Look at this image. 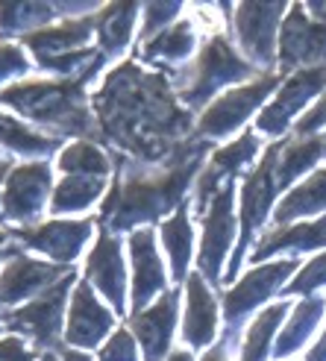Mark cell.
Segmentation results:
<instances>
[{
    "mask_svg": "<svg viewBox=\"0 0 326 361\" xmlns=\"http://www.w3.org/2000/svg\"><path fill=\"white\" fill-rule=\"evenodd\" d=\"M47 188H50V171L44 165L12 168L6 176L4 197H0V218L30 221L44 206Z\"/></svg>",
    "mask_w": 326,
    "mask_h": 361,
    "instance_id": "cell-13",
    "label": "cell"
},
{
    "mask_svg": "<svg viewBox=\"0 0 326 361\" xmlns=\"http://www.w3.org/2000/svg\"><path fill=\"white\" fill-rule=\"evenodd\" d=\"M62 361H92V358H88L85 353H74V350H71V353H65Z\"/></svg>",
    "mask_w": 326,
    "mask_h": 361,
    "instance_id": "cell-44",
    "label": "cell"
},
{
    "mask_svg": "<svg viewBox=\"0 0 326 361\" xmlns=\"http://www.w3.org/2000/svg\"><path fill=\"white\" fill-rule=\"evenodd\" d=\"M323 153H326V141H323Z\"/></svg>",
    "mask_w": 326,
    "mask_h": 361,
    "instance_id": "cell-48",
    "label": "cell"
},
{
    "mask_svg": "<svg viewBox=\"0 0 326 361\" xmlns=\"http://www.w3.org/2000/svg\"><path fill=\"white\" fill-rule=\"evenodd\" d=\"M282 15H285V4H241L235 9L239 42L256 62L270 65L277 59Z\"/></svg>",
    "mask_w": 326,
    "mask_h": 361,
    "instance_id": "cell-9",
    "label": "cell"
},
{
    "mask_svg": "<svg viewBox=\"0 0 326 361\" xmlns=\"http://www.w3.org/2000/svg\"><path fill=\"white\" fill-rule=\"evenodd\" d=\"M203 147L197 144L194 150H176L174 161L159 171V173H138V176H126L123 183L109 194L106 209H103V221L112 224L115 229H126L138 221H150L159 218L162 212H168L174 203H179L188 179L197 171Z\"/></svg>",
    "mask_w": 326,
    "mask_h": 361,
    "instance_id": "cell-2",
    "label": "cell"
},
{
    "mask_svg": "<svg viewBox=\"0 0 326 361\" xmlns=\"http://www.w3.org/2000/svg\"><path fill=\"white\" fill-rule=\"evenodd\" d=\"M130 250H133V305L135 312H144V305L165 288V270H162V259L150 229L133 232Z\"/></svg>",
    "mask_w": 326,
    "mask_h": 361,
    "instance_id": "cell-14",
    "label": "cell"
},
{
    "mask_svg": "<svg viewBox=\"0 0 326 361\" xmlns=\"http://www.w3.org/2000/svg\"><path fill=\"white\" fill-rule=\"evenodd\" d=\"M59 168L68 176H97V179H103L109 173V159L103 156L100 147H95V144L80 141V144H71L68 150L59 153Z\"/></svg>",
    "mask_w": 326,
    "mask_h": 361,
    "instance_id": "cell-31",
    "label": "cell"
},
{
    "mask_svg": "<svg viewBox=\"0 0 326 361\" xmlns=\"http://www.w3.org/2000/svg\"><path fill=\"white\" fill-rule=\"evenodd\" d=\"M106 135L144 159L168 150V141L188 133V109H179L165 77L138 65H121L95 100Z\"/></svg>",
    "mask_w": 326,
    "mask_h": 361,
    "instance_id": "cell-1",
    "label": "cell"
},
{
    "mask_svg": "<svg viewBox=\"0 0 326 361\" xmlns=\"http://www.w3.org/2000/svg\"><path fill=\"white\" fill-rule=\"evenodd\" d=\"M112 312L103 309L97 297L92 294L88 285H77L74 300H71V312H68V341L77 347H95L103 341V335L112 329Z\"/></svg>",
    "mask_w": 326,
    "mask_h": 361,
    "instance_id": "cell-17",
    "label": "cell"
},
{
    "mask_svg": "<svg viewBox=\"0 0 326 361\" xmlns=\"http://www.w3.org/2000/svg\"><path fill=\"white\" fill-rule=\"evenodd\" d=\"M88 235H92V221H50L35 229H24L21 241L47 252L59 264H68L83 250Z\"/></svg>",
    "mask_w": 326,
    "mask_h": 361,
    "instance_id": "cell-18",
    "label": "cell"
},
{
    "mask_svg": "<svg viewBox=\"0 0 326 361\" xmlns=\"http://www.w3.org/2000/svg\"><path fill=\"white\" fill-rule=\"evenodd\" d=\"M0 141L9 150L24 153V156H47L53 150V138L32 133L30 126H24L21 121H15L9 115H0Z\"/></svg>",
    "mask_w": 326,
    "mask_h": 361,
    "instance_id": "cell-32",
    "label": "cell"
},
{
    "mask_svg": "<svg viewBox=\"0 0 326 361\" xmlns=\"http://www.w3.org/2000/svg\"><path fill=\"white\" fill-rule=\"evenodd\" d=\"M135 18H138V6L135 4L106 6L100 12V18H97V35H100L103 50H121L126 42H130Z\"/></svg>",
    "mask_w": 326,
    "mask_h": 361,
    "instance_id": "cell-28",
    "label": "cell"
},
{
    "mask_svg": "<svg viewBox=\"0 0 326 361\" xmlns=\"http://www.w3.org/2000/svg\"><path fill=\"white\" fill-rule=\"evenodd\" d=\"M203 361H227V353H224V347H215V350H209V355H206Z\"/></svg>",
    "mask_w": 326,
    "mask_h": 361,
    "instance_id": "cell-43",
    "label": "cell"
},
{
    "mask_svg": "<svg viewBox=\"0 0 326 361\" xmlns=\"http://www.w3.org/2000/svg\"><path fill=\"white\" fill-rule=\"evenodd\" d=\"M179 15V4H147L144 6V35H150L156 32L159 27H171V21Z\"/></svg>",
    "mask_w": 326,
    "mask_h": 361,
    "instance_id": "cell-37",
    "label": "cell"
},
{
    "mask_svg": "<svg viewBox=\"0 0 326 361\" xmlns=\"http://www.w3.org/2000/svg\"><path fill=\"white\" fill-rule=\"evenodd\" d=\"M326 85V65L323 68H306V71H297V74L288 80L279 94L270 100V106L262 112L259 118V130L267 133V135H279L285 133V126L297 118V112L309 103L320 88Z\"/></svg>",
    "mask_w": 326,
    "mask_h": 361,
    "instance_id": "cell-10",
    "label": "cell"
},
{
    "mask_svg": "<svg viewBox=\"0 0 326 361\" xmlns=\"http://www.w3.org/2000/svg\"><path fill=\"white\" fill-rule=\"evenodd\" d=\"M277 159H279V144L270 147L267 156L262 159V165L247 176L244 191H241V244L239 250L232 252V262H229V274L239 270V259L244 256V250L250 244V238L256 235V229L262 226L265 214L274 203V194H277Z\"/></svg>",
    "mask_w": 326,
    "mask_h": 361,
    "instance_id": "cell-7",
    "label": "cell"
},
{
    "mask_svg": "<svg viewBox=\"0 0 326 361\" xmlns=\"http://www.w3.org/2000/svg\"><path fill=\"white\" fill-rule=\"evenodd\" d=\"M6 244H9V238L4 235V232H0V252H4V250H6Z\"/></svg>",
    "mask_w": 326,
    "mask_h": 361,
    "instance_id": "cell-46",
    "label": "cell"
},
{
    "mask_svg": "<svg viewBox=\"0 0 326 361\" xmlns=\"http://www.w3.org/2000/svg\"><path fill=\"white\" fill-rule=\"evenodd\" d=\"M318 212H326V168L312 173L294 191H288V197L274 212V221L285 226L288 221L306 218V214H318Z\"/></svg>",
    "mask_w": 326,
    "mask_h": 361,
    "instance_id": "cell-23",
    "label": "cell"
},
{
    "mask_svg": "<svg viewBox=\"0 0 326 361\" xmlns=\"http://www.w3.org/2000/svg\"><path fill=\"white\" fill-rule=\"evenodd\" d=\"M88 279H92L106 300L115 305V312H123V288H126V274H123V259H121V244L112 235L97 238L92 256H88Z\"/></svg>",
    "mask_w": 326,
    "mask_h": 361,
    "instance_id": "cell-19",
    "label": "cell"
},
{
    "mask_svg": "<svg viewBox=\"0 0 326 361\" xmlns=\"http://www.w3.org/2000/svg\"><path fill=\"white\" fill-rule=\"evenodd\" d=\"M65 274H71V264H47L35 259H15L0 274V302H18L35 291H42L50 282H59Z\"/></svg>",
    "mask_w": 326,
    "mask_h": 361,
    "instance_id": "cell-15",
    "label": "cell"
},
{
    "mask_svg": "<svg viewBox=\"0 0 326 361\" xmlns=\"http://www.w3.org/2000/svg\"><path fill=\"white\" fill-rule=\"evenodd\" d=\"M56 12L53 6L42 4H0V30L12 32V30H24L32 24H42Z\"/></svg>",
    "mask_w": 326,
    "mask_h": 361,
    "instance_id": "cell-34",
    "label": "cell"
},
{
    "mask_svg": "<svg viewBox=\"0 0 326 361\" xmlns=\"http://www.w3.org/2000/svg\"><path fill=\"white\" fill-rule=\"evenodd\" d=\"M174 323H176V291L162 294L150 309L135 312L133 317V329L144 347V358L147 361H162V355L168 353L171 335H174Z\"/></svg>",
    "mask_w": 326,
    "mask_h": 361,
    "instance_id": "cell-16",
    "label": "cell"
},
{
    "mask_svg": "<svg viewBox=\"0 0 326 361\" xmlns=\"http://www.w3.org/2000/svg\"><path fill=\"white\" fill-rule=\"evenodd\" d=\"M279 68H323L326 62V24L315 21L306 6H294L285 15L279 27V47H277Z\"/></svg>",
    "mask_w": 326,
    "mask_h": 361,
    "instance_id": "cell-5",
    "label": "cell"
},
{
    "mask_svg": "<svg viewBox=\"0 0 326 361\" xmlns=\"http://www.w3.org/2000/svg\"><path fill=\"white\" fill-rule=\"evenodd\" d=\"M326 247V214H320L318 221H300V224H285L274 232H267L262 244L253 250V262H265L274 252L285 250H318Z\"/></svg>",
    "mask_w": 326,
    "mask_h": 361,
    "instance_id": "cell-21",
    "label": "cell"
},
{
    "mask_svg": "<svg viewBox=\"0 0 326 361\" xmlns=\"http://www.w3.org/2000/svg\"><path fill=\"white\" fill-rule=\"evenodd\" d=\"M256 153H259V138L253 133H244L239 141L227 144V147H221L212 156V168L206 171V176L215 179V183H221V173L241 171L247 161H253V156H256Z\"/></svg>",
    "mask_w": 326,
    "mask_h": 361,
    "instance_id": "cell-33",
    "label": "cell"
},
{
    "mask_svg": "<svg viewBox=\"0 0 326 361\" xmlns=\"http://www.w3.org/2000/svg\"><path fill=\"white\" fill-rule=\"evenodd\" d=\"M186 341L191 347H209L217 335V305L200 274H191L186 285Z\"/></svg>",
    "mask_w": 326,
    "mask_h": 361,
    "instance_id": "cell-20",
    "label": "cell"
},
{
    "mask_svg": "<svg viewBox=\"0 0 326 361\" xmlns=\"http://www.w3.org/2000/svg\"><path fill=\"white\" fill-rule=\"evenodd\" d=\"M326 123V94L315 103V109L309 112V115H306L300 123H297V133L303 135V138H309V135H315L318 130H320V126Z\"/></svg>",
    "mask_w": 326,
    "mask_h": 361,
    "instance_id": "cell-39",
    "label": "cell"
},
{
    "mask_svg": "<svg viewBox=\"0 0 326 361\" xmlns=\"http://www.w3.org/2000/svg\"><path fill=\"white\" fill-rule=\"evenodd\" d=\"M44 361H50V358H44Z\"/></svg>",
    "mask_w": 326,
    "mask_h": 361,
    "instance_id": "cell-49",
    "label": "cell"
},
{
    "mask_svg": "<svg viewBox=\"0 0 326 361\" xmlns=\"http://www.w3.org/2000/svg\"><path fill=\"white\" fill-rule=\"evenodd\" d=\"M92 27H95L92 18H77V21H65L62 27H42L35 32H27L24 42L39 53L42 65H47L53 59H62V56L77 53L74 47L85 44V39L92 35Z\"/></svg>",
    "mask_w": 326,
    "mask_h": 361,
    "instance_id": "cell-22",
    "label": "cell"
},
{
    "mask_svg": "<svg viewBox=\"0 0 326 361\" xmlns=\"http://www.w3.org/2000/svg\"><path fill=\"white\" fill-rule=\"evenodd\" d=\"M297 267V262H270V264H262V267H253L250 274L227 291L224 297V314H227V323L235 326L247 312H253L259 302H265L277 288L288 279V274Z\"/></svg>",
    "mask_w": 326,
    "mask_h": 361,
    "instance_id": "cell-12",
    "label": "cell"
},
{
    "mask_svg": "<svg viewBox=\"0 0 326 361\" xmlns=\"http://www.w3.org/2000/svg\"><path fill=\"white\" fill-rule=\"evenodd\" d=\"M306 12H309L315 21H320V24H326V4H318V0H312L309 6H306Z\"/></svg>",
    "mask_w": 326,
    "mask_h": 361,
    "instance_id": "cell-42",
    "label": "cell"
},
{
    "mask_svg": "<svg viewBox=\"0 0 326 361\" xmlns=\"http://www.w3.org/2000/svg\"><path fill=\"white\" fill-rule=\"evenodd\" d=\"M103 191V179L97 176H68L65 183L53 191V209L56 212H80L88 209Z\"/></svg>",
    "mask_w": 326,
    "mask_h": 361,
    "instance_id": "cell-30",
    "label": "cell"
},
{
    "mask_svg": "<svg viewBox=\"0 0 326 361\" xmlns=\"http://www.w3.org/2000/svg\"><path fill=\"white\" fill-rule=\"evenodd\" d=\"M232 185H221L206 206L203 244H200V270L209 279L221 276V267L232 247Z\"/></svg>",
    "mask_w": 326,
    "mask_h": 361,
    "instance_id": "cell-11",
    "label": "cell"
},
{
    "mask_svg": "<svg viewBox=\"0 0 326 361\" xmlns=\"http://www.w3.org/2000/svg\"><path fill=\"white\" fill-rule=\"evenodd\" d=\"M6 176V165H0V179H4Z\"/></svg>",
    "mask_w": 326,
    "mask_h": 361,
    "instance_id": "cell-47",
    "label": "cell"
},
{
    "mask_svg": "<svg viewBox=\"0 0 326 361\" xmlns=\"http://www.w3.org/2000/svg\"><path fill=\"white\" fill-rule=\"evenodd\" d=\"M323 285H326V252L306 264L285 291L288 294H309V291H318V288H323Z\"/></svg>",
    "mask_w": 326,
    "mask_h": 361,
    "instance_id": "cell-35",
    "label": "cell"
},
{
    "mask_svg": "<svg viewBox=\"0 0 326 361\" xmlns=\"http://www.w3.org/2000/svg\"><path fill=\"white\" fill-rule=\"evenodd\" d=\"M27 71V59L24 53L12 47V44H0V80L15 77V74H24Z\"/></svg>",
    "mask_w": 326,
    "mask_h": 361,
    "instance_id": "cell-38",
    "label": "cell"
},
{
    "mask_svg": "<svg viewBox=\"0 0 326 361\" xmlns=\"http://www.w3.org/2000/svg\"><path fill=\"white\" fill-rule=\"evenodd\" d=\"M323 309H326V302L320 297H312V300H303L300 305H294V312L291 317H288V326L279 332L277 338V347L274 353L277 355H291L303 347V341L312 335V329L318 326V320L323 317Z\"/></svg>",
    "mask_w": 326,
    "mask_h": 361,
    "instance_id": "cell-24",
    "label": "cell"
},
{
    "mask_svg": "<svg viewBox=\"0 0 326 361\" xmlns=\"http://www.w3.org/2000/svg\"><path fill=\"white\" fill-rule=\"evenodd\" d=\"M0 361H32V355L18 338H4L0 341Z\"/></svg>",
    "mask_w": 326,
    "mask_h": 361,
    "instance_id": "cell-40",
    "label": "cell"
},
{
    "mask_svg": "<svg viewBox=\"0 0 326 361\" xmlns=\"http://www.w3.org/2000/svg\"><path fill=\"white\" fill-rule=\"evenodd\" d=\"M74 282V270L65 274L59 282H53L47 291L32 300L24 309H18L6 317V323L15 332H27L30 338H35L39 344L50 347L59 341V329H62V312H65V297H68V285Z\"/></svg>",
    "mask_w": 326,
    "mask_h": 361,
    "instance_id": "cell-8",
    "label": "cell"
},
{
    "mask_svg": "<svg viewBox=\"0 0 326 361\" xmlns=\"http://www.w3.org/2000/svg\"><path fill=\"white\" fill-rule=\"evenodd\" d=\"M247 74H250V65L229 47L224 35H215L200 50V56H197L191 74H188V82L183 85V103L200 106L217 88H224L235 80H244Z\"/></svg>",
    "mask_w": 326,
    "mask_h": 361,
    "instance_id": "cell-4",
    "label": "cell"
},
{
    "mask_svg": "<svg viewBox=\"0 0 326 361\" xmlns=\"http://www.w3.org/2000/svg\"><path fill=\"white\" fill-rule=\"evenodd\" d=\"M279 82V74H265L259 80H253L241 88H232V92L221 94L209 109L200 115V123H197V133L217 138V135H227L259 109L265 103V97L274 92V85Z\"/></svg>",
    "mask_w": 326,
    "mask_h": 361,
    "instance_id": "cell-6",
    "label": "cell"
},
{
    "mask_svg": "<svg viewBox=\"0 0 326 361\" xmlns=\"http://www.w3.org/2000/svg\"><path fill=\"white\" fill-rule=\"evenodd\" d=\"M320 153H323V141L315 138V135L285 144V147L279 150V159H277V185L279 188L291 185L303 171H309L315 165V161L320 159Z\"/></svg>",
    "mask_w": 326,
    "mask_h": 361,
    "instance_id": "cell-26",
    "label": "cell"
},
{
    "mask_svg": "<svg viewBox=\"0 0 326 361\" xmlns=\"http://www.w3.org/2000/svg\"><path fill=\"white\" fill-rule=\"evenodd\" d=\"M285 309L288 305L279 302V305H270V309H265L256 323L247 329V338H244V350H241V361H265L267 355V347L270 341H274V335L279 332V323L285 317Z\"/></svg>",
    "mask_w": 326,
    "mask_h": 361,
    "instance_id": "cell-29",
    "label": "cell"
},
{
    "mask_svg": "<svg viewBox=\"0 0 326 361\" xmlns=\"http://www.w3.org/2000/svg\"><path fill=\"white\" fill-rule=\"evenodd\" d=\"M168 361H194V358H191V353L179 350V353H171V355H168Z\"/></svg>",
    "mask_w": 326,
    "mask_h": 361,
    "instance_id": "cell-45",
    "label": "cell"
},
{
    "mask_svg": "<svg viewBox=\"0 0 326 361\" xmlns=\"http://www.w3.org/2000/svg\"><path fill=\"white\" fill-rule=\"evenodd\" d=\"M162 244H165L171 264H174V279L176 282H186L188 274V262H191V221H188V212L179 209L176 214L162 224Z\"/></svg>",
    "mask_w": 326,
    "mask_h": 361,
    "instance_id": "cell-25",
    "label": "cell"
},
{
    "mask_svg": "<svg viewBox=\"0 0 326 361\" xmlns=\"http://www.w3.org/2000/svg\"><path fill=\"white\" fill-rule=\"evenodd\" d=\"M85 80H68V82H24V85H12L0 92V103L15 106L18 112H24L42 123L62 126L68 133H85L88 115L85 103H83V85Z\"/></svg>",
    "mask_w": 326,
    "mask_h": 361,
    "instance_id": "cell-3",
    "label": "cell"
},
{
    "mask_svg": "<svg viewBox=\"0 0 326 361\" xmlns=\"http://www.w3.org/2000/svg\"><path fill=\"white\" fill-rule=\"evenodd\" d=\"M306 361H326V329H323V335L318 338V344L309 350V355H306Z\"/></svg>",
    "mask_w": 326,
    "mask_h": 361,
    "instance_id": "cell-41",
    "label": "cell"
},
{
    "mask_svg": "<svg viewBox=\"0 0 326 361\" xmlns=\"http://www.w3.org/2000/svg\"><path fill=\"white\" fill-rule=\"evenodd\" d=\"M191 50H194V30L188 21H179L144 44V56L156 62H183L191 56Z\"/></svg>",
    "mask_w": 326,
    "mask_h": 361,
    "instance_id": "cell-27",
    "label": "cell"
},
{
    "mask_svg": "<svg viewBox=\"0 0 326 361\" xmlns=\"http://www.w3.org/2000/svg\"><path fill=\"white\" fill-rule=\"evenodd\" d=\"M100 361H138V350H135V341L130 332H115L109 338V344L100 353Z\"/></svg>",
    "mask_w": 326,
    "mask_h": 361,
    "instance_id": "cell-36",
    "label": "cell"
}]
</instances>
